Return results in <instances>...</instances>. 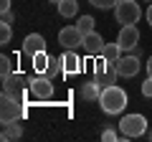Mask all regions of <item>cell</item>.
Returning <instances> with one entry per match:
<instances>
[{
  "label": "cell",
  "mask_w": 152,
  "mask_h": 142,
  "mask_svg": "<svg viewBox=\"0 0 152 142\" xmlns=\"http://www.w3.org/2000/svg\"><path fill=\"white\" fill-rule=\"evenodd\" d=\"M58 43L64 46L66 51H76L84 43V33L76 26H66V28H61V33H58Z\"/></svg>",
  "instance_id": "52a82bcc"
},
{
  "label": "cell",
  "mask_w": 152,
  "mask_h": 142,
  "mask_svg": "<svg viewBox=\"0 0 152 142\" xmlns=\"http://www.w3.org/2000/svg\"><path fill=\"white\" fill-rule=\"evenodd\" d=\"M48 3H53V5H56V8H58V3H61V0H48Z\"/></svg>",
  "instance_id": "f546056e"
},
{
  "label": "cell",
  "mask_w": 152,
  "mask_h": 142,
  "mask_svg": "<svg viewBox=\"0 0 152 142\" xmlns=\"http://www.w3.org/2000/svg\"><path fill=\"white\" fill-rule=\"evenodd\" d=\"M147 137H150V140H152V132H147Z\"/></svg>",
  "instance_id": "4dcf8cb0"
},
{
  "label": "cell",
  "mask_w": 152,
  "mask_h": 142,
  "mask_svg": "<svg viewBox=\"0 0 152 142\" xmlns=\"http://www.w3.org/2000/svg\"><path fill=\"white\" fill-rule=\"evenodd\" d=\"M41 51H46V38L41 33H28L26 38H23V53L36 56V53H41Z\"/></svg>",
  "instance_id": "8fae6325"
},
{
  "label": "cell",
  "mask_w": 152,
  "mask_h": 142,
  "mask_svg": "<svg viewBox=\"0 0 152 142\" xmlns=\"http://www.w3.org/2000/svg\"><path fill=\"white\" fill-rule=\"evenodd\" d=\"M61 59H64V71L66 74H79L81 71V59L76 56V51H66Z\"/></svg>",
  "instance_id": "7c38bea8"
},
{
  "label": "cell",
  "mask_w": 152,
  "mask_h": 142,
  "mask_svg": "<svg viewBox=\"0 0 152 142\" xmlns=\"http://www.w3.org/2000/svg\"><path fill=\"white\" fill-rule=\"evenodd\" d=\"M142 97H147V99L152 97V76H147L145 84H142Z\"/></svg>",
  "instance_id": "cb8c5ba5"
},
{
  "label": "cell",
  "mask_w": 152,
  "mask_h": 142,
  "mask_svg": "<svg viewBox=\"0 0 152 142\" xmlns=\"http://www.w3.org/2000/svg\"><path fill=\"white\" fill-rule=\"evenodd\" d=\"M147 3H150V0H147Z\"/></svg>",
  "instance_id": "1f68e13d"
},
{
  "label": "cell",
  "mask_w": 152,
  "mask_h": 142,
  "mask_svg": "<svg viewBox=\"0 0 152 142\" xmlns=\"http://www.w3.org/2000/svg\"><path fill=\"white\" fill-rule=\"evenodd\" d=\"M23 114H26L23 99L10 97V94H3V102H0V122H3V124H10V122H18Z\"/></svg>",
  "instance_id": "7a4b0ae2"
},
{
  "label": "cell",
  "mask_w": 152,
  "mask_h": 142,
  "mask_svg": "<svg viewBox=\"0 0 152 142\" xmlns=\"http://www.w3.org/2000/svg\"><path fill=\"white\" fill-rule=\"evenodd\" d=\"M122 53H124V48H122V46L117 43V41H114V43H107V46H104L102 59H107L109 64H117V61L122 59Z\"/></svg>",
  "instance_id": "5bb4252c"
},
{
  "label": "cell",
  "mask_w": 152,
  "mask_h": 142,
  "mask_svg": "<svg viewBox=\"0 0 152 142\" xmlns=\"http://www.w3.org/2000/svg\"><path fill=\"white\" fill-rule=\"evenodd\" d=\"M99 104H102V109L107 114H122L127 109V91L119 89L117 84L112 86H104L102 94H99Z\"/></svg>",
  "instance_id": "6da1fadb"
},
{
  "label": "cell",
  "mask_w": 152,
  "mask_h": 142,
  "mask_svg": "<svg viewBox=\"0 0 152 142\" xmlns=\"http://www.w3.org/2000/svg\"><path fill=\"white\" fill-rule=\"evenodd\" d=\"M145 15H147V23L152 26V3H150V8H147V13H145Z\"/></svg>",
  "instance_id": "83f0119b"
},
{
  "label": "cell",
  "mask_w": 152,
  "mask_h": 142,
  "mask_svg": "<svg viewBox=\"0 0 152 142\" xmlns=\"http://www.w3.org/2000/svg\"><path fill=\"white\" fill-rule=\"evenodd\" d=\"M117 43H119L124 51H134L137 43H140V31H137V26H122Z\"/></svg>",
  "instance_id": "30bf717a"
},
{
  "label": "cell",
  "mask_w": 152,
  "mask_h": 142,
  "mask_svg": "<svg viewBox=\"0 0 152 142\" xmlns=\"http://www.w3.org/2000/svg\"><path fill=\"white\" fill-rule=\"evenodd\" d=\"M117 76H119V74H117V64H109V69L107 71H102V74H96V84L99 86H112V84H117Z\"/></svg>",
  "instance_id": "4fadbf2b"
},
{
  "label": "cell",
  "mask_w": 152,
  "mask_h": 142,
  "mask_svg": "<svg viewBox=\"0 0 152 142\" xmlns=\"http://www.w3.org/2000/svg\"><path fill=\"white\" fill-rule=\"evenodd\" d=\"M10 74H13V64H10V59H8V56H0V79L10 76Z\"/></svg>",
  "instance_id": "44dd1931"
},
{
  "label": "cell",
  "mask_w": 152,
  "mask_h": 142,
  "mask_svg": "<svg viewBox=\"0 0 152 142\" xmlns=\"http://www.w3.org/2000/svg\"><path fill=\"white\" fill-rule=\"evenodd\" d=\"M10 23H0V43H10Z\"/></svg>",
  "instance_id": "603a6c76"
},
{
  "label": "cell",
  "mask_w": 152,
  "mask_h": 142,
  "mask_svg": "<svg viewBox=\"0 0 152 142\" xmlns=\"http://www.w3.org/2000/svg\"><path fill=\"white\" fill-rule=\"evenodd\" d=\"M20 122V119H18ZM18 122H10V124H3V140H18L23 137V127Z\"/></svg>",
  "instance_id": "e0dca14e"
},
{
  "label": "cell",
  "mask_w": 152,
  "mask_h": 142,
  "mask_svg": "<svg viewBox=\"0 0 152 142\" xmlns=\"http://www.w3.org/2000/svg\"><path fill=\"white\" fill-rule=\"evenodd\" d=\"M117 74H119V76H124V79L137 76V74H140V56H137V53L122 56V59L117 61Z\"/></svg>",
  "instance_id": "ba28073f"
},
{
  "label": "cell",
  "mask_w": 152,
  "mask_h": 142,
  "mask_svg": "<svg viewBox=\"0 0 152 142\" xmlns=\"http://www.w3.org/2000/svg\"><path fill=\"white\" fill-rule=\"evenodd\" d=\"M147 74L152 76V56H150V61H147Z\"/></svg>",
  "instance_id": "f1b7e54d"
},
{
  "label": "cell",
  "mask_w": 152,
  "mask_h": 142,
  "mask_svg": "<svg viewBox=\"0 0 152 142\" xmlns=\"http://www.w3.org/2000/svg\"><path fill=\"white\" fill-rule=\"evenodd\" d=\"M26 91H28V79L23 76L20 71H13L10 76L3 79V94H10V97L23 99V97H26Z\"/></svg>",
  "instance_id": "5b68a950"
},
{
  "label": "cell",
  "mask_w": 152,
  "mask_h": 142,
  "mask_svg": "<svg viewBox=\"0 0 152 142\" xmlns=\"http://www.w3.org/2000/svg\"><path fill=\"white\" fill-rule=\"evenodd\" d=\"M94 8H99V10H107V8H117V3L119 0H89Z\"/></svg>",
  "instance_id": "7402d4cb"
},
{
  "label": "cell",
  "mask_w": 152,
  "mask_h": 142,
  "mask_svg": "<svg viewBox=\"0 0 152 142\" xmlns=\"http://www.w3.org/2000/svg\"><path fill=\"white\" fill-rule=\"evenodd\" d=\"M31 59H33V69H36V74H46V71H48V61H51V56L46 53V51H41V53L31 56Z\"/></svg>",
  "instance_id": "2e32d148"
},
{
  "label": "cell",
  "mask_w": 152,
  "mask_h": 142,
  "mask_svg": "<svg viewBox=\"0 0 152 142\" xmlns=\"http://www.w3.org/2000/svg\"><path fill=\"white\" fill-rule=\"evenodd\" d=\"M114 18H117V23H122V26H134L142 18L140 3H137V0H119L117 8H114Z\"/></svg>",
  "instance_id": "3957f363"
},
{
  "label": "cell",
  "mask_w": 152,
  "mask_h": 142,
  "mask_svg": "<svg viewBox=\"0 0 152 142\" xmlns=\"http://www.w3.org/2000/svg\"><path fill=\"white\" fill-rule=\"evenodd\" d=\"M76 28H79L84 36H86V33H91V31H94V18H91V15H81L79 20H76Z\"/></svg>",
  "instance_id": "ffe728a7"
},
{
  "label": "cell",
  "mask_w": 152,
  "mask_h": 142,
  "mask_svg": "<svg viewBox=\"0 0 152 142\" xmlns=\"http://www.w3.org/2000/svg\"><path fill=\"white\" fill-rule=\"evenodd\" d=\"M122 137H142L147 135V119L142 114H124L119 122Z\"/></svg>",
  "instance_id": "277c9868"
},
{
  "label": "cell",
  "mask_w": 152,
  "mask_h": 142,
  "mask_svg": "<svg viewBox=\"0 0 152 142\" xmlns=\"http://www.w3.org/2000/svg\"><path fill=\"white\" fill-rule=\"evenodd\" d=\"M28 94L36 97V99H51V94H53V79L46 76V74H41L36 79H28Z\"/></svg>",
  "instance_id": "8992f818"
},
{
  "label": "cell",
  "mask_w": 152,
  "mask_h": 142,
  "mask_svg": "<svg viewBox=\"0 0 152 142\" xmlns=\"http://www.w3.org/2000/svg\"><path fill=\"white\" fill-rule=\"evenodd\" d=\"M0 10H3V13L10 10V0H0Z\"/></svg>",
  "instance_id": "484cf974"
},
{
  "label": "cell",
  "mask_w": 152,
  "mask_h": 142,
  "mask_svg": "<svg viewBox=\"0 0 152 142\" xmlns=\"http://www.w3.org/2000/svg\"><path fill=\"white\" fill-rule=\"evenodd\" d=\"M58 74H66L64 71V59H51L48 61V71H46V76H58Z\"/></svg>",
  "instance_id": "d6986e66"
},
{
  "label": "cell",
  "mask_w": 152,
  "mask_h": 142,
  "mask_svg": "<svg viewBox=\"0 0 152 142\" xmlns=\"http://www.w3.org/2000/svg\"><path fill=\"white\" fill-rule=\"evenodd\" d=\"M99 94H102V86H99L96 81H86V84H81V99H86V102H96Z\"/></svg>",
  "instance_id": "9a60e30c"
},
{
  "label": "cell",
  "mask_w": 152,
  "mask_h": 142,
  "mask_svg": "<svg viewBox=\"0 0 152 142\" xmlns=\"http://www.w3.org/2000/svg\"><path fill=\"white\" fill-rule=\"evenodd\" d=\"M104 41H102V36H99L96 31H91V33H86L84 36V43H81V48H84V53L86 56H91V59H96V56H102L104 53Z\"/></svg>",
  "instance_id": "9c48e42d"
},
{
  "label": "cell",
  "mask_w": 152,
  "mask_h": 142,
  "mask_svg": "<svg viewBox=\"0 0 152 142\" xmlns=\"http://www.w3.org/2000/svg\"><path fill=\"white\" fill-rule=\"evenodd\" d=\"M58 13L64 18H74L76 13H79V3H76V0H61L58 3Z\"/></svg>",
  "instance_id": "ac0fdd59"
},
{
  "label": "cell",
  "mask_w": 152,
  "mask_h": 142,
  "mask_svg": "<svg viewBox=\"0 0 152 142\" xmlns=\"http://www.w3.org/2000/svg\"><path fill=\"white\" fill-rule=\"evenodd\" d=\"M3 23H13V15H10V10H5V13H3Z\"/></svg>",
  "instance_id": "4316f807"
},
{
  "label": "cell",
  "mask_w": 152,
  "mask_h": 142,
  "mask_svg": "<svg viewBox=\"0 0 152 142\" xmlns=\"http://www.w3.org/2000/svg\"><path fill=\"white\" fill-rule=\"evenodd\" d=\"M102 140L114 142V140H117V132H114V130H104V132H102Z\"/></svg>",
  "instance_id": "d4e9b609"
}]
</instances>
